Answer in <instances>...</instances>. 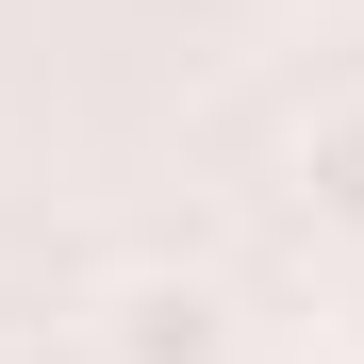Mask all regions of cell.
Segmentation results:
<instances>
[{
  "instance_id": "cell-1",
  "label": "cell",
  "mask_w": 364,
  "mask_h": 364,
  "mask_svg": "<svg viewBox=\"0 0 364 364\" xmlns=\"http://www.w3.org/2000/svg\"><path fill=\"white\" fill-rule=\"evenodd\" d=\"M215 348H232V298L199 265H133L100 298V364H215Z\"/></svg>"
},
{
  "instance_id": "cell-2",
  "label": "cell",
  "mask_w": 364,
  "mask_h": 364,
  "mask_svg": "<svg viewBox=\"0 0 364 364\" xmlns=\"http://www.w3.org/2000/svg\"><path fill=\"white\" fill-rule=\"evenodd\" d=\"M298 215H315V232H348V249H364V100H331L315 133H298Z\"/></svg>"
}]
</instances>
